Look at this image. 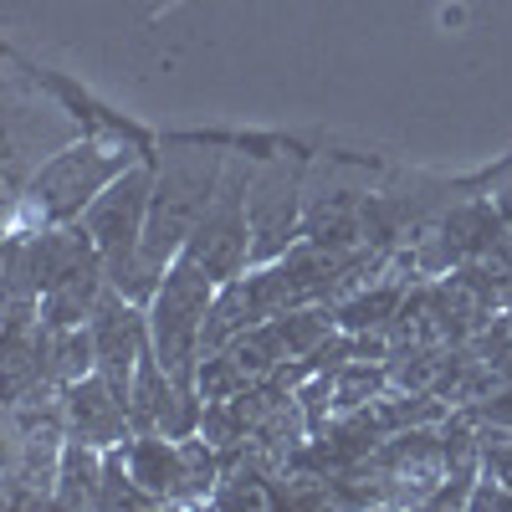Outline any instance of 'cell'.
Listing matches in <instances>:
<instances>
[{
  "label": "cell",
  "mask_w": 512,
  "mask_h": 512,
  "mask_svg": "<svg viewBox=\"0 0 512 512\" xmlns=\"http://www.w3.org/2000/svg\"><path fill=\"white\" fill-rule=\"evenodd\" d=\"M226 175V154L205 144H169L154 154V200H149V226H144V256L154 267H169L190 246L205 210L216 205Z\"/></svg>",
  "instance_id": "cell-1"
},
{
  "label": "cell",
  "mask_w": 512,
  "mask_h": 512,
  "mask_svg": "<svg viewBox=\"0 0 512 512\" xmlns=\"http://www.w3.org/2000/svg\"><path fill=\"white\" fill-rule=\"evenodd\" d=\"M139 159H149V154L139 144H123V139H93V134L67 139L62 149H52L36 164V175L21 195V210L36 226H72Z\"/></svg>",
  "instance_id": "cell-2"
},
{
  "label": "cell",
  "mask_w": 512,
  "mask_h": 512,
  "mask_svg": "<svg viewBox=\"0 0 512 512\" xmlns=\"http://www.w3.org/2000/svg\"><path fill=\"white\" fill-rule=\"evenodd\" d=\"M221 282L210 277L195 256H175L149 303V344L159 354V364L175 374V384L195 390V374H200V359H205V313L216 303Z\"/></svg>",
  "instance_id": "cell-3"
},
{
  "label": "cell",
  "mask_w": 512,
  "mask_h": 512,
  "mask_svg": "<svg viewBox=\"0 0 512 512\" xmlns=\"http://www.w3.org/2000/svg\"><path fill=\"white\" fill-rule=\"evenodd\" d=\"M303 210H308V159L303 154H272L256 164L246 216H251V267H267L303 241Z\"/></svg>",
  "instance_id": "cell-4"
},
{
  "label": "cell",
  "mask_w": 512,
  "mask_h": 512,
  "mask_svg": "<svg viewBox=\"0 0 512 512\" xmlns=\"http://www.w3.org/2000/svg\"><path fill=\"white\" fill-rule=\"evenodd\" d=\"M251 175H256V159L226 154V175H221L216 205L205 210V221L195 226V236L185 246V256H195L216 282H236V277L251 272V216H246Z\"/></svg>",
  "instance_id": "cell-5"
},
{
  "label": "cell",
  "mask_w": 512,
  "mask_h": 512,
  "mask_svg": "<svg viewBox=\"0 0 512 512\" xmlns=\"http://www.w3.org/2000/svg\"><path fill=\"white\" fill-rule=\"evenodd\" d=\"M149 200H154V164L139 159L82 210V231L93 236V246L103 251V267H123L134 262L144 246V226H149Z\"/></svg>",
  "instance_id": "cell-6"
},
{
  "label": "cell",
  "mask_w": 512,
  "mask_h": 512,
  "mask_svg": "<svg viewBox=\"0 0 512 512\" xmlns=\"http://www.w3.org/2000/svg\"><path fill=\"white\" fill-rule=\"evenodd\" d=\"M88 328H93V344H98V374L113 384L118 395H128L134 369H139V354L149 349V308L134 303V297H123L108 282V292H103V303L93 308Z\"/></svg>",
  "instance_id": "cell-7"
},
{
  "label": "cell",
  "mask_w": 512,
  "mask_h": 512,
  "mask_svg": "<svg viewBox=\"0 0 512 512\" xmlns=\"http://www.w3.org/2000/svg\"><path fill=\"white\" fill-rule=\"evenodd\" d=\"M62 410H67V436L88 441V446H98V451H113V446H123V441H134L128 395H118L98 369L67 384V390H62Z\"/></svg>",
  "instance_id": "cell-8"
},
{
  "label": "cell",
  "mask_w": 512,
  "mask_h": 512,
  "mask_svg": "<svg viewBox=\"0 0 512 512\" xmlns=\"http://www.w3.org/2000/svg\"><path fill=\"white\" fill-rule=\"evenodd\" d=\"M134 482L159 502V507H180V487H185V446L169 436H134L118 446Z\"/></svg>",
  "instance_id": "cell-9"
},
{
  "label": "cell",
  "mask_w": 512,
  "mask_h": 512,
  "mask_svg": "<svg viewBox=\"0 0 512 512\" xmlns=\"http://www.w3.org/2000/svg\"><path fill=\"white\" fill-rule=\"evenodd\" d=\"M405 292H410V282L379 277V282L349 292L344 303H333V318H338V328H349V333H379V328L395 323V313H400V303H405Z\"/></svg>",
  "instance_id": "cell-10"
},
{
  "label": "cell",
  "mask_w": 512,
  "mask_h": 512,
  "mask_svg": "<svg viewBox=\"0 0 512 512\" xmlns=\"http://www.w3.org/2000/svg\"><path fill=\"white\" fill-rule=\"evenodd\" d=\"M103 456L98 446L67 436L62 446V472H57V507L82 512V507H98V487H103Z\"/></svg>",
  "instance_id": "cell-11"
},
{
  "label": "cell",
  "mask_w": 512,
  "mask_h": 512,
  "mask_svg": "<svg viewBox=\"0 0 512 512\" xmlns=\"http://www.w3.org/2000/svg\"><path fill=\"white\" fill-rule=\"evenodd\" d=\"M98 507H108V512H118V507H159L139 482H134V472H128V461H123V451L113 446L108 456H103V487H98Z\"/></svg>",
  "instance_id": "cell-12"
},
{
  "label": "cell",
  "mask_w": 512,
  "mask_h": 512,
  "mask_svg": "<svg viewBox=\"0 0 512 512\" xmlns=\"http://www.w3.org/2000/svg\"><path fill=\"white\" fill-rule=\"evenodd\" d=\"M251 384V374L221 349V354H205L200 359V374H195V390H200V400L210 405V400H236L241 390Z\"/></svg>",
  "instance_id": "cell-13"
},
{
  "label": "cell",
  "mask_w": 512,
  "mask_h": 512,
  "mask_svg": "<svg viewBox=\"0 0 512 512\" xmlns=\"http://www.w3.org/2000/svg\"><path fill=\"white\" fill-rule=\"evenodd\" d=\"M497 210H502V221H507V231H512V185L497 190Z\"/></svg>",
  "instance_id": "cell-14"
}]
</instances>
